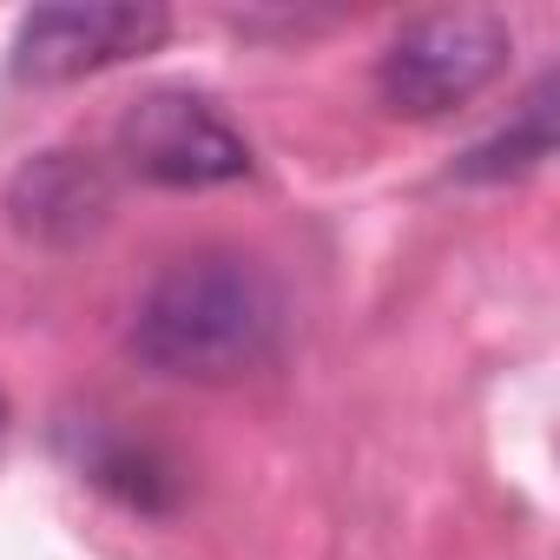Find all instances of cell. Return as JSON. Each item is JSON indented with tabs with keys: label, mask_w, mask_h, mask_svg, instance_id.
Returning a JSON list of instances; mask_svg holds the SVG:
<instances>
[{
	"label": "cell",
	"mask_w": 560,
	"mask_h": 560,
	"mask_svg": "<svg viewBox=\"0 0 560 560\" xmlns=\"http://www.w3.org/2000/svg\"><path fill=\"white\" fill-rule=\"evenodd\" d=\"M540 159H553V86H534L514 113V126H501L494 139H481L455 172L462 178H521Z\"/></svg>",
	"instance_id": "obj_6"
},
{
	"label": "cell",
	"mask_w": 560,
	"mask_h": 560,
	"mask_svg": "<svg viewBox=\"0 0 560 560\" xmlns=\"http://www.w3.org/2000/svg\"><path fill=\"white\" fill-rule=\"evenodd\" d=\"M113 145L132 178L165 185V191H205V185H231L250 172V139L205 93H185V86L139 93L119 113Z\"/></svg>",
	"instance_id": "obj_3"
},
{
	"label": "cell",
	"mask_w": 560,
	"mask_h": 560,
	"mask_svg": "<svg viewBox=\"0 0 560 560\" xmlns=\"http://www.w3.org/2000/svg\"><path fill=\"white\" fill-rule=\"evenodd\" d=\"M8 211L34 244H86L113 211V178L93 152H40L14 172Z\"/></svg>",
	"instance_id": "obj_5"
},
{
	"label": "cell",
	"mask_w": 560,
	"mask_h": 560,
	"mask_svg": "<svg viewBox=\"0 0 560 560\" xmlns=\"http://www.w3.org/2000/svg\"><path fill=\"white\" fill-rule=\"evenodd\" d=\"M165 34H172V14L152 8V0H60V8H34L21 21L14 73L34 86H67L165 47Z\"/></svg>",
	"instance_id": "obj_4"
},
{
	"label": "cell",
	"mask_w": 560,
	"mask_h": 560,
	"mask_svg": "<svg viewBox=\"0 0 560 560\" xmlns=\"http://www.w3.org/2000/svg\"><path fill=\"white\" fill-rule=\"evenodd\" d=\"M514 60V27L488 8L416 14L376 60V100L402 119H442L481 100Z\"/></svg>",
	"instance_id": "obj_2"
},
{
	"label": "cell",
	"mask_w": 560,
	"mask_h": 560,
	"mask_svg": "<svg viewBox=\"0 0 560 560\" xmlns=\"http://www.w3.org/2000/svg\"><path fill=\"white\" fill-rule=\"evenodd\" d=\"M291 304L257 257L198 250L165 264L132 304L126 350L172 383H237L277 363Z\"/></svg>",
	"instance_id": "obj_1"
}]
</instances>
